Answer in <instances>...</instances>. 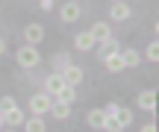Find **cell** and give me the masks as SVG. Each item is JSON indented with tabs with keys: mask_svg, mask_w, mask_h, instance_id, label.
I'll use <instances>...</instances> for the list:
<instances>
[{
	"mask_svg": "<svg viewBox=\"0 0 159 132\" xmlns=\"http://www.w3.org/2000/svg\"><path fill=\"white\" fill-rule=\"evenodd\" d=\"M15 59H18V65H21V68H35V65L41 62V53H39V47L24 44L21 50L15 53Z\"/></svg>",
	"mask_w": 159,
	"mask_h": 132,
	"instance_id": "obj_1",
	"label": "cell"
},
{
	"mask_svg": "<svg viewBox=\"0 0 159 132\" xmlns=\"http://www.w3.org/2000/svg\"><path fill=\"white\" fill-rule=\"evenodd\" d=\"M50 106H53V97H47L44 91L30 94V109H33V115H35V117H41L44 112H50Z\"/></svg>",
	"mask_w": 159,
	"mask_h": 132,
	"instance_id": "obj_2",
	"label": "cell"
},
{
	"mask_svg": "<svg viewBox=\"0 0 159 132\" xmlns=\"http://www.w3.org/2000/svg\"><path fill=\"white\" fill-rule=\"evenodd\" d=\"M24 38H27V44L39 47L41 41H44V27H41V23H27V27H24Z\"/></svg>",
	"mask_w": 159,
	"mask_h": 132,
	"instance_id": "obj_3",
	"label": "cell"
},
{
	"mask_svg": "<svg viewBox=\"0 0 159 132\" xmlns=\"http://www.w3.org/2000/svg\"><path fill=\"white\" fill-rule=\"evenodd\" d=\"M62 88H65V79H62V74H56V70H53V74L44 79V94L56 100V94L62 91Z\"/></svg>",
	"mask_w": 159,
	"mask_h": 132,
	"instance_id": "obj_4",
	"label": "cell"
},
{
	"mask_svg": "<svg viewBox=\"0 0 159 132\" xmlns=\"http://www.w3.org/2000/svg\"><path fill=\"white\" fill-rule=\"evenodd\" d=\"M80 15H83V12H80V3H77V0H65V6L59 9V18H62L65 23L80 21Z\"/></svg>",
	"mask_w": 159,
	"mask_h": 132,
	"instance_id": "obj_5",
	"label": "cell"
},
{
	"mask_svg": "<svg viewBox=\"0 0 159 132\" xmlns=\"http://www.w3.org/2000/svg\"><path fill=\"white\" fill-rule=\"evenodd\" d=\"M62 79H65V85H71V88H77L80 82H83V68H80V65H74V62H71L68 68L62 70Z\"/></svg>",
	"mask_w": 159,
	"mask_h": 132,
	"instance_id": "obj_6",
	"label": "cell"
},
{
	"mask_svg": "<svg viewBox=\"0 0 159 132\" xmlns=\"http://www.w3.org/2000/svg\"><path fill=\"white\" fill-rule=\"evenodd\" d=\"M24 121H27V115H24L21 109H9V112H3V126H9V129L24 126Z\"/></svg>",
	"mask_w": 159,
	"mask_h": 132,
	"instance_id": "obj_7",
	"label": "cell"
},
{
	"mask_svg": "<svg viewBox=\"0 0 159 132\" xmlns=\"http://www.w3.org/2000/svg\"><path fill=\"white\" fill-rule=\"evenodd\" d=\"M89 35L100 44V41H106V38H112V29H109V23H103V21H97V23H91V29H89Z\"/></svg>",
	"mask_w": 159,
	"mask_h": 132,
	"instance_id": "obj_8",
	"label": "cell"
},
{
	"mask_svg": "<svg viewBox=\"0 0 159 132\" xmlns=\"http://www.w3.org/2000/svg\"><path fill=\"white\" fill-rule=\"evenodd\" d=\"M103 68H106L109 74H121V70H124V59H121V50L103 59Z\"/></svg>",
	"mask_w": 159,
	"mask_h": 132,
	"instance_id": "obj_9",
	"label": "cell"
},
{
	"mask_svg": "<svg viewBox=\"0 0 159 132\" xmlns=\"http://www.w3.org/2000/svg\"><path fill=\"white\" fill-rule=\"evenodd\" d=\"M139 109H144V112L153 115L156 112V91H142L139 94Z\"/></svg>",
	"mask_w": 159,
	"mask_h": 132,
	"instance_id": "obj_10",
	"label": "cell"
},
{
	"mask_svg": "<svg viewBox=\"0 0 159 132\" xmlns=\"http://www.w3.org/2000/svg\"><path fill=\"white\" fill-rule=\"evenodd\" d=\"M74 47L85 53V50H94V47H97V41L91 38L89 32H77V35H74Z\"/></svg>",
	"mask_w": 159,
	"mask_h": 132,
	"instance_id": "obj_11",
	"label": "cell"
},
{
	"mask_svg": "<svg viewBox=\"0 0 159 132\" xmlns=\"http://www.w3.org/2000/svg\"><path fill=\"white\" fill-rule=\"evenodd\" d=\"M118 50H121L118 41H115V38H106V41H100V47H97V56H100V62H103L106 56H112V53H118Z\"/></svg>",
	"mask_w": 159,
	"mask_h": 132,
	"instance_id": "obj_12",
	"label": "cell"
},
{
	"mask_svg": "<svg viewBox=\"0 0 159 132\" xmlns=\"http://www.w3.org/2000/svg\"><path fill=\"white\" fill-rule=\"evenodd\" d=\"M109 18H112V21H127V18H130V6H127V0H124V3H112Z\"/></svg>",
	"mask_w": 159,
	"mask_h": 132,
	"instance_id": "obj_13",
	"label": "cell"
},
{
	"mask_svg": "<svg viewBox=\"0 0 159 132\" xmlns=\"http://www.w3.org/2000/svg\"><path fill=\"white\" fill-rule=\"evenodd\" d=\"M103 121H106V115H103V109H91L89 115H85V123H89L91 129H103Z\"/></svg>",
	"mask_w": 159,
	"mask_h": 132,
	"instance_id": "obj_14",
	"label": "cell"
},
{
	"mask_svg": "<svg viewBox=\"0 0 159 132\" xmlns=\"http://www.w3.org/2000/svg\"><path fill=\"white\" fill-rule=\"evenodd\" d=\"M121 59H124V68H136V65L142 62V56H139V50H133V47H127V50H121Z\"/></svg>",
	"mask_w": 159,
	"mask_h": 132,
	"instance_id": "obj_15",
	"label": "cell"
},
{
	"mask_svg": "<svg viewBox=\"0 0 159 132\" xmlns=\"http://www.w3.org/2000/svg\"><path fill=\"white\" fill-rule=\"evenodd\" d=\"M77 100V88H71V85H65L62 91L56 94V103H65V106H71Z\"/></svg>",
	"mask_w": 159,
	"mask_h": 132,
	"instance_id": "obj_16",
	"label": "cell"
},
{
	"mask_svg": "<svg viewBox=\"0 0 159 132\" xmlns=\"http://www.w3.org/2000/svg\"><path fill=\"white\" fill-rule=\"evenodd\" d=\"M50 115L56 117V121H65V117H71V106H65V103H56V100H53V106H50Z\"/></svg>",
	"mask_w": 159,
	"mask_h": 132,
	"instance_id": "obj_17",
	"label": "cell"
},
{
	"mask_svg": "<svg viewBox=\"0 0 159 132\" xmlns=\"http://www.w3.org/2000/svg\"><path fill=\"white\" fill-rule=\"evenodd\" d=\"M24 129L27 132H47V126H44V121H41V117H27V121H24Z\"/></svg>",
	"mask_w": 159,
	"mask_h": 132,
	"instance_id": "obj_18",
	"label": "cell"
},
{
	"mask_svg": "<svg viewBox=\"0 0 159 132\" xmlns=\"http://www.w3.org/2000/svg\"><path fill=\"white\" fill-rule=\"evenodd\" d=\"M112 117H115V121H118V123H121L124 129H127V126L133 123V112H130V109H121V106H118V112H115Z\"/></svg>",
	"mask_w": 159,
	"mask_h": 132,
	"instance_id": "obj_19",
	"label": "cell"
},
{
	"mask_svg": "<svg viewBox=\"0 0 159 132\" xmlns=\"http://www.w3.org/2000/svg\"><path fill=\"white\" fill-rule=\"evenodd\" d=\"M144 56H148V62H159V41L153 38L148 44V50H144Z\"/></svg>",
	"mask_w": 159,
	"mask_h": 132,
	"instance_id": "obj_20",
	"label": "cell"
},
{
	"mask_svg": "<svg viewBox=\"0 0 159 132\" xmlns=\"http://www.w3.org/2000/svg\"><path fill=\"white\" fill-rule=\"evenodd\" d=\"M53 62H56V74H62V70L71 65V59H68V53H59V56H53Z\"/></svg>",
	"mask_w": 159,
	"mask_h": 132,
	"instance_id": "obj_21",
	"label": "cell"
},
{
	"mask_svg": "<svg viewBox=\"0 0 159 132\" xmlns=\"http://www.w3.org/2000/svg\"><path fill=\"white\" fill-rule=\"evenodd\" d=\"M103 132H124V126H121L115 117H106V121H103Z\"/></svg>",
	"mask_w": 159,
	"mask_h": 132,
	"instance_id": "obj_22",
	"label": "cell"
},
{
	"mask_svg": "<svg viewBox=\"0 0 159 132\" xmlns=\"http://www.w3.org/2000/svg\"><path fill=\"white\" fill-rule=\"evenodd\" d=\"M9 109H18V103H15V97H9V94H6V97H0V115H3V112H9Z\"/></svg>",
	"mask_w": 159,
	"mask_h": 132,
	"instance_id": "obj_23",
	"label": "cell"
},
{
	"mask_svg": "<svg viewBox=\"0 0 159 132\" xmlns=\"http://www.w3.org/2000/svg\"><path fill=\"white\" fill-rule=\"evenodd\" d=\"M39 6H41L44 12H50V9H53V0H39Z\"/></svg>",
	"mask_w": 159,
	"mask_h": 132,
	"instance_id": "obj_24",
	"label": "cell"
},
{
	"mask_svg": "<svg viewBox=\"0 0 159 132\" xmlns=\"http://www.w3.org/2000/svg\"><path fill=\"white\" fill-rule=\"evenodd\" d=\"M142 132H156V126H153V123H148V126H142Z\"/></svg>",
	"mask_w": 159,
	"mask_h": 132,
	"instance_id": "obj_25",
	"label": "cell"
},
{
	"mask_svg": "<svg viewBox=\"0 0 159 132\" xmlns=\"http://www.w3.org/2000/svg\"><path fill=\"white\" fill-rule=\"evenodd\" d=\"M3 53H6V41L0 38V56H3Z\"/></svg>",
	"mask_w": 159,
	"mask_h": 132,
	"instance_id": "obj_26",
	"label": "cell"
},
{
	"mask_svg": "<svg viewBox=\"0 0 159 132\" xmlns=\"http://www.w3.org/2000/svg\"><path fill=\"white\" fill-rule=\"evenodd\" d=\"M0 132H15V129H0Z\"/></svg>",
	"mask_w": 159,
	"mask_h": 132,
	"instance_id": "obj_27",
	"label": "cell"
},
{
	"mask_svg": "<svg viewBox=\"0 0 159 132\" xmlns=\"http://www.w3.org/2000/svg\"><path fill=\"white\" fill-rule=\"evenodd\" d=\"M112 3H124V0H112Z\"/></svg>",
	"mask_w": 159,
	"mask_h": 132,
	"instance_id": "obj_28",
	"label": "cell"
},
{
	"mask_svg": "<svg viewBox=\"0 0 159 132\" xmlns=\"http://www.w3.org/2000/svg\"><path fill=\"white\" fill-rule=\"evenodd\" d=\"M0 126H3V115H0Z\"/></svg>",
	"mask_w": 159,
	"mask_h": 132,
	"instance_id": "obj_29",
	"label": "cell"
}]
</instances>
